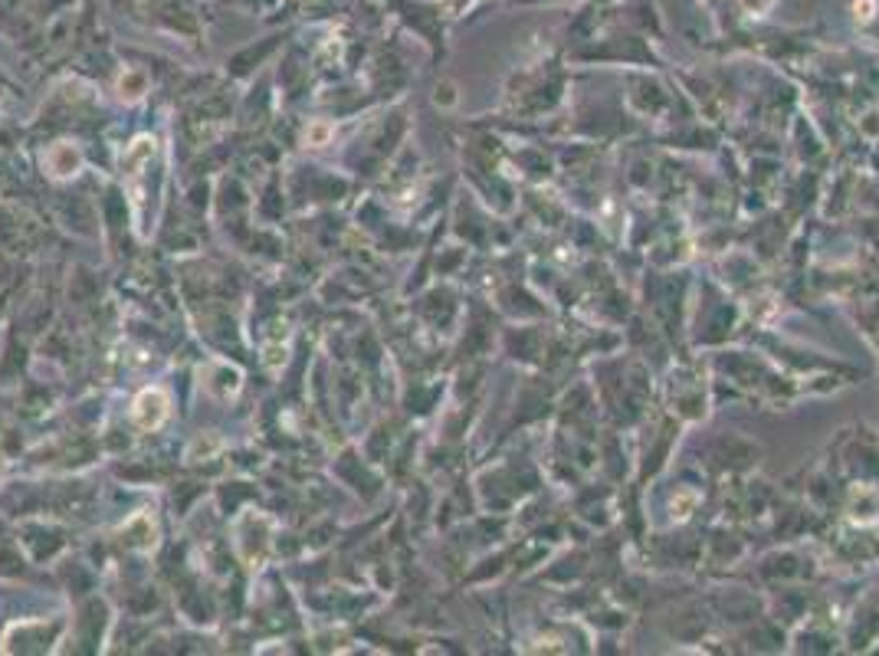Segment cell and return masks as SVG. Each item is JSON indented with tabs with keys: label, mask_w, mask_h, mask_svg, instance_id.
<instances>
[{
	"label": "cell",
	"mask_w": 879,
	"mask_h": 656,
	"mask_svg": "<svg viewBox=\"0 0 879 656\" xmlns=\"http://www.w3.org/2000/svg\"><path fill=\"white\" fill-rule=\"evenodd\" d=\"M164 417H168V398L161 390H144L142 398L135 400V420L142 427H158Z\"/></svg>",
	"instance_id": "1"
}]
</instances>
